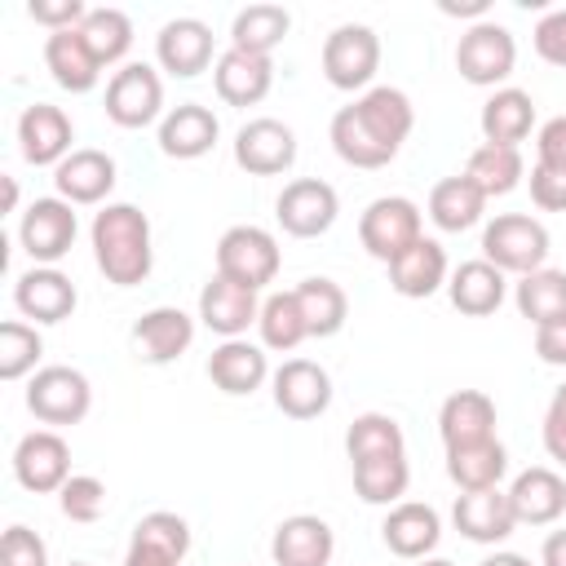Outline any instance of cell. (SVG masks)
Segmentation results:
<instances>
[{"label":"cell","instance_id":"obj_16","mask_svg":"<svg viewBox=\"0 0 566 566\" xmlns=\"http://www.w3.org/2000/svg\"><path fill=\"white\" fill-rule=\"evenodd\" d=\"M119 168L106 150L97 146H75L57 168H53V186L57 199H66L71 208H88V203H106V195L115 190Z\"/></svg>","mask_w":566,"mask_h":566},{"label":"cell","instance_id":"obj_48","mask_svg":"<svg viewBox=\"0 0 566 566\" xmlns=\"http://www.w3.org/2000/svg\"><path fill=\"white\" fill-rule=\"evenodd\" d=\"M526 181H531V203H535V208H544V212H566V168L535 164Z\"/></svg>","mask_w":566,"mask_h":566},{"label":"cell","instance_id":"obj_50","mask_svg":"<svg viewBox=\"0 0 566 566\" xmlns=\"http://www.w3.org/2000/svg\"><path fill=\"white\" fill-rule=\"evenodd\" d=\"M27 13L49 31H66V27H80L88 18V4L84 0H31Z\"/></svg>","mask_w":566,"mask_h":566},{"label":"cell","instance_id":"obj_24","mask_svg":"<svg viewBox=\"0 0 566 566\" xmlns=\"http://www.w3.org/2000/svg\"><path fill=\"white\" fill-rule=\"evenodd\" d=\"M336 535L318 513H292L274 526L270 557L274 566H332Z\"/></svg>","mask_w":566,"mask_h":566},{"label":"cell","instance_id":"obj_15","mask_svg":"<svg viewBox=\"0 0 566 566\" xmlns=\"http://www.w3.org/2000/svg\"><path fill=\"white\" fill-rule=\"evenodd\" d=\"M75 124L62 106L53 102H31L22 115H18V150L27 164L35 168H57L75 146Z\"/></svg>","mask_w":566,"mask_h":566},{"label":"cell","instance_id":"obj_18","mask_svg":"<svg viewBox=\"0 0 566 566\" xmlns=\"http://www.w3.org/2000/svg\"><path fill=\"white\" fill-rule=\"evenodd\" d=\"M190 553V526L181 513L155 509L133 526L124 566H181Z\"/></svg>","mask_w":566,"mask_h":566},{"label":"cell","instance_id":"obj_13","mask_svg":"<svg viewBox=\"0 0 566 566\" xmlns=\"http://www.w3.org/2000/svg\"><path fill=\"white\" fill-rule=\"evenodd\" d=\"M13 478L35 495H53L71 478V447L57 429H31L13 447Z\"/></svg>","mask_w":566,"mask_h":566},{"label":"cell","instance_id":"obj_28","mask_svg":"<svg viewBox=\"0 0 566 566\" xmlns=\"http://www.w3.org/2000/svg\"><path fill=\"white\" fill-rule=\"evenodd\" d=\"M44 66H49L53 84L66 88V93H93L97 80H102V71H106L97 62V53L88 49V40H84L80 27L49 31V40H44Z\"/></svg>","mask_w":566,"mask_h":566},{"label":"cell","instance_id":"obj_51","mask_svg":"<svg viewBox=\"0 0 566 566\" xmlns=\"http://www.w3.org/2000/svg\"><path fill=\"white\" fill-rule=\"evenodd\" d=\"M535 164L566 168V115H553V119L539 124V133H535Z\"/></svg>","mask_w":566,"mask_h":566},{"label":"cell","instance_id":"obj_31","mask_svg":"<svg viewBox=\"0 0 566 566\" xmlns=\"http://www.w3.org/2000/svg\"><path fill=\"white\" fill-rule=\"evenodd\" d=\"M451 265H447V248L438 239H416L398 261H389V287L407 301H424L438 287H447Z\"/></svg>","mask_w":566,"mask_h":566},{"label":"cell","instance_id":"obj_38","mask_svg":"<svg viewBox=\"0 0 566 566\" xmlns=\"http://www.w3.org/2000/svg\"><path fill=\"white\" fill-rule=\"evenodd\" d=\"M464 177H469L486 199H495V195H509V190L522 186L526 164H522V150H517V146H491V142H482V146L469 155Z\"/></svg>","mask_w":566,"mask_h":566},{"label":"cell","instance_id":"obj_34","mask_svg":"<svg viewBox=\"0 0 566 566\" xmlns=\"http://www.w3.org/2000/svg\"><path fill=\"white\" fill-rule=\"evenodd\" d=\"M482 217H486V195H482L464 172L442 177V181L429 190V221H433L438 230L460 234V230L478 226Z\"/></svg>","mask_w":566,"mask_h":566},{"label":"cell","instance_id":"obj_56","mask_svg":"<svg viewBox=\"0 0 566 566\" xmlns=\"http://www.w3.org/2000/svg\"><path fill=\"white\" fill-rule=\"evenodd\" d=\"M4 208H9V212L18 208V181H13V177H4Z\"/></svg>","mask_w":566,"mask_h":566},{"label":"cell","instance_id":"obj_30","mask_svg":"<svg viewBox=\"0 0 566 566\" xmlns=\"http://www.w3.org/2000/svg\"><path fill=\"white\" fill-rule=\"evenodd\" d=\"M221 137L217 115L203 102H181L159 119V150L168 159H203Z\"/></svg>","mask_w":566,"mask_h":566},{"label":"cell","instance_id":"obj_3","mask_svg":"<svg viewBox=\"0 0 566 566\" xmlns=\"http://www.w3.org/2000/svg\"><path fill=\"white\" fill-rule=\"evenodd\" d=\"M482 261H491L504 274H531L548 261V230L531 212H500L482 230Z\"/></svg>","mask_w":566,"mask_h":566},{"label":"cell","instance_id":"obj_17","mask_svg":"<svg viewBox=\"0 0 566 566\" xmlns=\"http://www.w3.org/2000/svg\"><path fill=\"white\" fill-rule=\"evenodd\" d=\"M13 305H18L22 318H31L40 327V323L71 318L75 305H80V292L57 265H31L27 274L13 279Z\"/></svg>","mask_w":566,"mask_h":566},{"label":"cell","instance_id":"obj_35","mask_svg":"<svg viewBox=\"0 0 566 566\" xmlns=\"http://www.w3.org/2000/svg\"><path fill=\"white\" fill-rule=\"evenodd\" d=\"M509 473V451L500 438L473 442V447H451L447 451V478L460 491H491Z\"/></svg>","mask_w":566,"mask_h":566},{"label":"cell","instance_id":"obj_9","mask_svg":"<svg viewBox=\"0 0 566 566\" xmlns=\"http://www.w3.org/2000/svg\"><path fill=\"white\" fill-rule=\"evenodd\" d=\"M164 115V80L150 62H124L106 80V119L115 128H146Z\"/></svg>","mask_w":566,"mask_h":566},{"label":"cell","instance_id":"obj_1","mask_svg":"<svg viewBox=\"0 0 566 566\" xmlns=\"http://www.w3.org/2000/svg\"><path fill=\"white\" fill-rule=\"evenodd\" d=\"M416 128V106L402 88L376 84L332 115V150L349 168H385Z\"/></svg>","mask_w":566,"mask_h":566},{"label":"cell","instance_id":"obj_42","mask_svg":"<svg viewBox=\"0 0 566 566\" xmlns=\"http://www.w3.org/2000/svg\"><path fill=\"white\" fill-rule=\"evenodd\" d=\"M345 451H349V464L376 460V455H407V438H402V424L394 416L363 411V416H354V424L345 433Z\"/></svg>","mask_w":566,"mask_h":566},{"label":"cell","instance_id":"obj_52","mask_svg":"<svg viewBox=\"0 0 566 566\" xmlns=\"http://www.w3.org/2000/svg\"><path fill=\"white\" fill-rule=\"evenodd\" d=\"M535 354L548 367H566V314H557V318L535 327Z\"/></svg>","mask_w":566,"mask_h":566},{"label":"cell","instance_id":"obj_40","mask_svg":"<svg viewBox=\"0 0 566 566\" xmlns=\"http://www.w3.org/2000/svg\"><path fill=\"white\" fill-rule=\"evenodd\" d=\"M407 486H411V464H407V455H376V460H358V464H354V491H358L363 504H385V509H394V504H402Z\"/></svg>","mask_w":566,"mask_h":566},{"label":"cell","instance_id":"obj_6","mask_svg":"<svg viewBox=\"0 0 566 566\" xmlns=\"http://www.w3.org/2000/svg\"><path fill=\"white\" fill-rule=\"evenodd\" d=\"M513 66H517V40L504 22L482 18L455 44V71L478 88H500L513 75Z\"/></svg>","mask_w":566,"mask_h":566},{"label":"cell","instance_id":"obj_12","mask_svg":"<svg viewBox=\"0 0 566 566\" xmlns=\"http://www.w3.org/2000/svg\"><path fill=\"white\" fill-rule=\"evenodd\" d=\"M234 164L248 177H283L296 164V133L274 115H256L234 133Z\"/></svg>","mask_w":566,"mask_h":566},{"label":"cell","instance_id":"obj_43","mask_svg":"<svg viewBox=\"0 0 566 566\" xmlns=\"http://www.w3.org/2000/svg\"><path fill=\"white\" fill-rule=\"evenodd\" d=\"M80 31H84V40H88V49L97 53L102 66L124 62L128 49H133V18L124 9H111V4L106 9H88V18L80 22Z\"/></svg>","mask_w":566,"mask_h":566},{"label":"cell","instance_id":"obj_2","mask_svg":"<svg viewBox=\"0 0 566 566\" xmlns=\"http://www.w3.org/2000/svg\"><path fill=\"white\" fill-rule=\"evenodd\" d=\"M93 261L115 287H137L155 270V248H150V217L137 203H102L93 226Z\"/></svg>","mask_w":566,"mask_h":566},{"label":"cell","instance_id":"obj_25","mask_svg":"<svg viewBox=\"0 0 566 566\" xmlns=\"http://www.w3.org/2000/svg\"><path fill=\"white\" fill-rule=\"evenodd\" d=\"M256 314H261L256 292L243 287V283H230V279H221V274H212V279L203 283V292H199V323H203L208 332H217L221 340L243 336V332L256 323Z\"/></svg>","mask_w":566,"mask_h":566},{"label":"cell","instance_id":"obj_14","mask_svg":"<svg viewBox=\"0 0 566 566\" xmlns=\"http://www.w3.org/2000/svg\"><path fill=\"white\" fill-rule=\"evenodd\" d=\"M270 394H274V407L287 416V420H318L327 407H332V376L327 367L310 363V358H287L274 376H270Z\"/></svg>","mask_w":566,"mask_h":566},{"label":"cell","instance_id":"obj_4","mask_svg":"<svg viewBox=\"0 0 566 566\" xmlns=\"http://www.w3.org/2000/svg\"><path fill=\"white\" fill-rule=\"evenodd\" d=\"M279 265H283V252L265 226H230L217 239V274L230 283L261 292L279 279Z\"/></svg>","mask_w":566,"mask_h":566},{"label":"cell","instance_id":"obj_22","mask_svg":"<svg viewBox=\"0 0 566 566\" xmlns=\"http://www.w3.org/2000/svg\"><path fill=\"white\" fill-rule=\"evenodd\" d=\"M451 522L473 544H504L517 531L509 491H500V486H491V491H460L455 504H451Z\"/></svg>","mask_w":566,"mask_h":566},{"label":"cell","instance_id":"obj_11","mask_svg":"<svg viewBox=\"0 0 566 566\" xmlns=\"http://www.w3.org/2000/svg\"><path fill=\"white\" fill-rule=\"evenodd\" d=\"M80 234V221H75V208L57 195H44V199H31V208L22 212L18 221V243L22 252L31 256V265H57L71 243Z\"/></svg>","mask_w":566,"mask_h":566},{"label":"cell","instance_id":"obj_10","mask_svg":"<svg viewBox=\"0 0 566 566\" xmlns=\"http://www.w3.org/2000/svg\"><path fill=\"white\" fill-rule=\"evenodd\" d=\"M274 217H279L283 234H292V239H318V234H327V230L336 226V217H340V195H336V186L323 181V177H296V181H287V186L279 190Z\"/></svg>","mask_w":566,"mask_h":566},{"label":"cell","instance_id":"obj_58","mask_svg":"<svg viewBox=\"0 0 566 566\" xmlns=\"http://www.w3.org/2000/svg\"><path fill=\"white\" fill-rule=\"evenodd\" d=\"M71 566H88V562H71Z\"/></svg>","mask_w":566,"mask_h":566},{"label":"cell","instance_id":"obj_53","mask_svg":"<svg viewBox=\"0 0 566 566\" xmlns=\"http://www.w3.org/2000/svg\"><path fill=\"white\" fill-rule=\"evenodd\" d=\"M539 566H566V526L562 531H548V539L539 548Z\"/></svg>","mask_w":566,"mask_h":566},{"label":"cell","instance_id":"obj_19","mask_svg":"<svg viewBox=\"0 0 566 566\" xmlns=\"http://www.w3.org/2000/svg\"><path fill=\"white\" fill-rule=\"evenodd\" d=\"M155 62L177 75V80H195L199 71L217 66L212 62V27L203 18H172L159 27L155 35Z\"/></svg>","mask_w":566,"mask_h":566},{"label":"cell","instance_id":"obj_36","mask_svg":"<svg viewBox=\"0 0 566 566\" xmlns=\"http://www.w3.org/2000/svg\"><path fill=\"white\" fill-rule=\"evenodd\" d=\"M287 31H292V13L283 4H248L230 22V49L270 57L287 40Z\"/></svg>","mask_w":566,"mask_h":566},{"label":"cell","instance_id":"obj_45","mask_svg":"<svg viewBox=\"0 0 566 566\" xmlns=\"http://www.w3.org/2000/svg\"><path fill=\"white\" fill-rule=\"evenodd\" d=\"M57 509H62V517H71V522H80V526L97 522L102 509H106V486H102V478H93V473H71L66 486L57 491Z\"/></svg>","mask_w":566,"mask_h":566},{"label":"cell","instance_id":"obj_55","mask_svg":"<svg viewBox=\"0 0 566 566\" xmlns=\"http://www.w3.org/2000/svg\"><path fill=\"white\" fill-rule=\"evenodd\" d=\"M482 566H531V557H522V553H491Z\"/></svg>","mask_w":566,"mask_h":566},{"label":"cell","instance_id":"obj_41","mask_svg":"<svg viewBox=\"0 0 566 566\" xmlns=\"http://www.w3.org/2000/svg\"><path fill=\"white\" fill-rule=\"evenodd\" d=\"M513 305H517V314H522L531 327H539V323L566 314V270H548V265H544V270L522 274V279L513 283Z\"/></svg>","mask_w":566,"mask_h":566},{"label":"cell","instance_id":"obj_49","mask_svg":"<svg viewBox=\"0 0 566 566\" xmlns=\"http://www.w3.org/2000/svg\"><path fill=\"white\" fill-rule=\"evenodd\" d=\"M544 451H548V460H557L566 469V380L553 389V398L544 407Z\"/></svg>","mask_w":566,"mask_h":566},{"label":"cell","instance_id":"obj_54","mask_svg":"<svg viewBox=\"0 0 566 566\" xmlns=\"http://www.w3.org/2000/svg\"><path fill=\"white\" fill-rule=\"evenodd\" d=\"M438 9H442V13H451V18H478V22L486 18V0H464V4H455V0H442Z\"/></svg>","mask_w":566,"mask_h":566},{"label":"cell","instance_id":"obj_21","mask_svg":"<svg viewBox=\"0 0 566 566\" xmlns=\"http://www.w3.org/2000/svg\"><path fill=\"white\" fill-rule=\"evenodd\" d=\"M380 539H385V548H389L394 557H402V562H424V557L438 548V539H442V517H438L433 504L402 500V504H394V509L385 513Z\"/></svg>","mask_w":566,"mask_h":566},{"label":"cell","instance_id":"obj_47","mask_svg":"<svg viewBox=\"0 0 566 566\" xmlns=\"http://www.w3.org/2000/svg\"><path fill=\"white\" fill-rule=\"evenodd\" d=\"M535 53L548 62V66H562L566 71V9H548L539 22H535Z\"/></svg>","mask_w":566,"mask_h":566},{"label":"cell","instance_id":"obj_5","mask_svg":"<svg viewBox=\"0 0 566 566\" xmlns=\"http://www.w3.org/2000/svg\"><path fill=\"white\" fill-rule=\"evenodd\" d=\"M93 407V385L80 367H66V363H49L40 367L31 380H27V411L40 420V424H80Z\"/></svg>","mask_w":566,"mask_h":566},{"label":"cell","instance_id":"obj_44","mask_svg":"<svg viewBox=\"0 0 566 566\" xmlns=\"http://www.w3.org/2000/svg\"><path fill=\"white\" fill-rule=\"evenodd\" d=\"M40 354H44V336L35 332V323H22V318L0 323V380L35 376Z\"/></svg>","mask_w":566,"mask_h":566},{"label":"cell","instance_id":"obj_23","mask_svg":"<svg viewBox=\"0 0 566 566\" xmlns=\"http://www.w3.org/2000/svg\"><path fill=\"white\" fill-rule=\"evenodd\" d=\"M517 526H553L566 513V478L548 464H531L509 482Z\"/></svg>","mask_w":566,"mask_h":566},{"label":"cell","instance_id":"obj_39","mask_svg":"<svg viewBox=\"0 0 566 566\" xmlns=\"http://www.w3.org/2000/svg\"><path fill=\"white\" fill-rule=\"evenodd\" d=\"M256 332H261V345L274 349V354H292L301 340H310V327H305V314H301V301L296 292H270L261 301V314H256Z\"/></svg>","mask_w":566,"mask_h":566},{"label":"cell","instance_id":"obj_20","mask_svg":"<svg viewBox=\"0 0 566 566\" xmlns=\"http://www.w3.org/2000/svg\"><path fill=\"white\" fill-rule=\"evenodd\" d=\"M195 340V318L181 305H155L133 323V345L137 358L150 367H168L177 363Z\"/></svg>","mask_w":566,"mask_h":566},{"label":"cell","instance_id":"obj_32","mask_svg":"<svg viewBox=\"0 0 566 566\" xmlns=\"http://www.w3.org/2000/svg\"><path fill=\"white\" fill-rule=\"evenodd\" d=\"M447 296H451V305L460 310V314H469V318H486V314H495L500 305H504V296H509V274L504 270H495L491 261H460L455 270H451V279H447Z\"/></svg>","mask_w":566,"mask_h":566},{"label":"cell","instance_id":"obj_26","mask_svg":"<svg viewBox=\"0 0 566 566\" xmlns=\"http://www.w3.org/2000/svg\"><path fill=\"white\" fill-rule=\"evenodd\" d=\"M212 84H217V97L226 106H256L274 88V57L226 49L217 57V66H212Z\"/></svg>","mask_w":566,"mask_h":566},{"label":"cell","instance_id":"obj_8","mask_svg":"<svg viewBox=\"0 0 566 566\" xmlns=\"http://www.w3.org/2000/svg\"><path fill=\"white\" fill-rule=\"evenodd\" d=\"M380 71V35L363 22H340L323 40V75L340 93H358Z\"/></svg>","mask_w":566,"mask_h":566},{"label":"cell","instance_id":"obj_37","mask_svg":"<svg viewBox=\"0 0 566 566\" xmlns=\"http://www.w3.org/2000/svg\"><path fill=\"white\" fill-rule=\"evenodd\" d=\"M296 301H301V314H305V327H310V336H336L340 327H345V318H349V296H345V287L336 283V279H323V274H314V279H301L296 287Z\"/></svg>","mask_w":566,"mask_h":566},{"label":"cell","instance_id":"obj_7","mask_svg":"<svg viewBox=\"0 0 566 566\" xmlns=\"http://www.w3.org/2000/svg\"><path fill=\"white\" fill-rule=\"evenodd\" d=\"M416 239H424V226H420V208L407 195H380L358 217V243L367 248V256L385 265L398 261Z\"/></svg>","mask_w":566,"mask_h":566},{"label":"cell","instance_id":"obj_29","mask_svg":"<svg viewBox=\"0 0 566 566\" xmlns=\"http://www.w3.org/2000/svg\"><path fill=\"white\" fill-rule=\"evenodd\" d=\"M438 433H442V447L447 451L495 438V398L482 394V389H455V394H447L442 407H438Z\"/></svg>","mask_w":566,"mask_h":566},{"label":"cell","instance_id":"obj_33","mask_svg":"<svg viewBox=\"0 0 566 566\" xmlns=\"http://www.w3.org/2000/svg\"><path fill=\"white\" fill-rule=\"evenodd\" d=\"M478 128H482V142H491V146H517L522 150V142L535 128V102H531V93L526 88H513V84L495 88L482 102Z\"/></svg>","mask_w":566,"mask_h":566},{"label":"cell","instance_id":"obj_46","mask_svg":"<svg viewBox=\"0 0 566 566\" xmlns=\"http://www.w3.org/2000/svg\"><path fill=\"white\" fill-rule=\"evenodd\" d=\"M0 566H49V544L31 526H9L0 539Z\"/></svg>","mask_w":566,"mask_h":566},{"label":"cell","instance_id":"obj_57","mask_svg":"<svg viewBox=\"0 0 566 566\" xmlns=\"http://www.w3.org/2000/svg\"><path fill=\"white\" fill-rule=\"evenodd\" d=\"M420 566H455V562H447V557H424Z\"/></svg>","mask_w":566,"mask_h":566},{"label":"cell","instance_id":"obj_27","mask_svg":"<svg viewBox=\"0 0 566 566\" xmlns=\"http://www.w3.org/2000/svg\"><path fill=\"white\" fill-rule=\"evenodd\" d=\"M270 358H265V345H252L243 336L234 340H221L212 354H208V380L230 394V398H243V394H256L265 380H270Z\"/></svg>","mask_w":566,"mask_h":566}]
</instances>
